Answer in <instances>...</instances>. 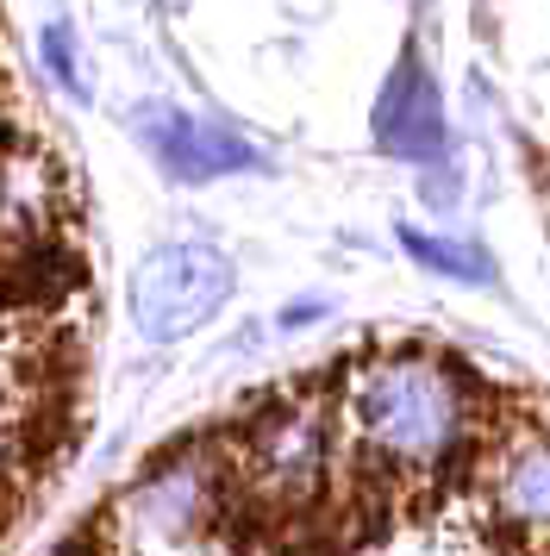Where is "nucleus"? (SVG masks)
<instances>
[{"label":"nucleus","mask_w":550,"mask_h":556,"mask_svg":"<svg viewBox=\"0 0 550 556\" xmlns=\"http://www.w3.org/2000/svg\"><path fill=\"white\" fill-rule=\"evenodd\" d=\"M495 519L525 544H550V438L525 431L520 444H507L495 463Z\"/></svg>","instance_id":"nucleus-6"},{"label":"nucleus","mask_w":550,"mask_h":556,"mask_svg":"<svg viewBox=\"0 0 550 556\" xmlns=\"http://www.w3.org/2000/svg\"><path fill=\"white\" fill-rule=\"evenodd\" d=\"M132 501H138V513H145L157 531L188 538V531H200L207 513L220 506V481H213V463H207V456H175V463H163Z\"/></svg>","instance_id":"nucleus-7"},{"label":"nucleus","mask_w":550,"mask_h":556,"mask_svg":"<svg viewBox=\"0 0 550 556\" xmlns=\"http://www.w3.org/2000/svg\"><path fill=\"white\" fill-rule=\"evenodd\" d=\"M145 138L175 181H213V176H232V169H250L257 163V151H250L238 131L188 119V113H170V106L145 113Z\"/></svg>","instance_id":"nucleus-5"},{"label":"nucleus","mask_w":550,"mask_h":556,"mask_svg":"<svg viewBox=\"0 0 550 556\" xmlns=\"http://www.w3.org/2000/svg\"><path fill=\"white\" fill-rule=\"evenodd\" d=\"M338 431L375 481L420 488L470 438V388L438 351H370L345 376Z\"/></svg>","instance_id":"nucleus-1"},{"label":"nucleus","mask_w":550,"mask_h":556,"mask_svg":"<svg viewBox=\"0 0 550 556\" xmlns=\"http://www.w3.org/2000/svg\"><path fill=\"white\" fill-rule=\"evenodd\" d=\"M232 294V263L213 244H163L132 276V326L150 344H175L200 331Z\"/></svg>","instance_id":"nucleus-3"},{"label":"nucleus","mask_w":550,"mask_h":556,"mask_svg":"<svg viewBox=\"0 0 550 556\" xmlns=\"http://www.w3.org/2000/svg\"><path fill=\"white\" fill-rule=\"evenodd\" d=\"M375 144L400 163H432L445 156V101H438V81L425 76L420 51H400V63L382 81V101H375Z\"/></svg>","instance_id":"nucleus-4"},{"label":"nucleus","mask_w":550,"mask_h":556,"mask_svg":"<svg viewBox=\"0 0 550 556\" xmlns=\"http://www.w3.org/2000/svg\"><path fill=\"white\" fill-rule=\"evenodd\" d=\"M338 419L307 394H275L257 406V419L238 431V456H232V488L245 494L257 513L288 519L300 506L325 494V481L338 469Z\"/></svg>","instance_id":"nucleus-2"},{"label":"nucleus","mask_w":550,"mask_h":556,"mask_svg":"<svg viewBox=\"0 0 550 556\" xmlns=\"http://www.w3.org/2000/svg\"><path fill=\"white\" fill-rule=\"evenodd\" d=\"M400 244L413 251V263L438 269V276H457V281H482V276H488V256L470 251V244H457V238H432V231L400 226Z\"/></svg>","instance_id":"nucleus-8"},{"label":"nucleus","mask_w":550,"mask_h":556,"mask_svg":"<svg viewBox=\"0 0 550 556\" xmlns=\"http://www.w3.org/2000/svg\"><path fill=\"white\" fill-rule=\"evenodd\" d=\"M45 56H50V70H57V81H63V88H75V94H88V88H82V76H75L70 31H63V26H50V31H45Z\"/></svg>","instance_id":"nucleus-9"}]
</instances>
